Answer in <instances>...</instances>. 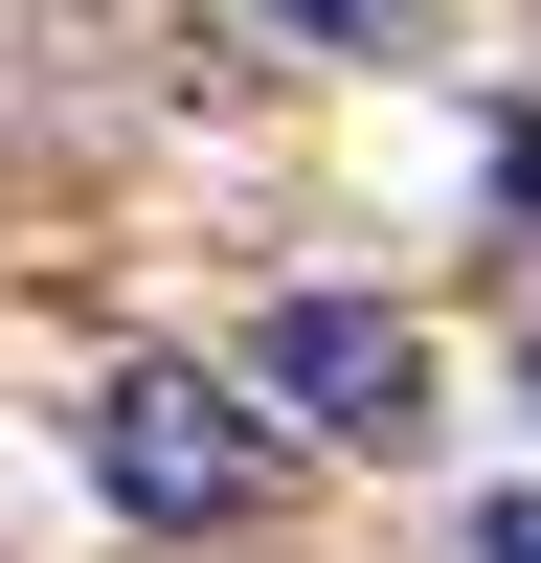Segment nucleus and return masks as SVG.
Masks as SVG:
<instances>
[{
  "mask_svg": "<svg viewBox=\"0 0 541 563\" xmlns=\"http://www.w3.org/2000/svg\"><path fill=\"white\" fill-rule=\"evenodd\" d=\"M68 451H90V496H113V519H158V541H225L270 474H294V429H249V384H225V361H113Z\"/></svg>",
  "mask_w": 541,
  "mask_h": 563,
  "instance_id": "1",
  "label": "nucleus"
},
{
  "mask_svg": "<svg viewBox=\"0 0 541 563\" xmlns=\"http://www.w3.org/2000/svg\"><path fill=\"white\" fill-rule=\"evenodd\" d=\"M474 563H541V496H474Z\"/></svg>",
  "mask_w": 541,
  "mask_h": 563,
  "instance_id": "4",
  "label": "nucleus"
},
{
  "mask_svg": "<svg viewBox=\"0 0 541 563\" xmlns=\"http://www.w3.org/2000/svg\"><path fill=\"white\" fill-rule=\"evenodd\" d=\"M496 203H519V225H541V113H519V135H496Z\"/></svg>",
  "mask_w": 541,
  "mask_h": 563,
  "instance_id": "5",
  "label": "nucleus"
},
{
  "mask_svg": "<svg viewBox=\"0 0 541 563\" xmlns=\"http://www.w3.org/2000/svg\"><path fill=\"white\" fill-rule=\"evenodd\" d=\"M249 406H294V429H339V451H406L429 429V339H406L384 294H294L249 339Z\"/></svg>",
  "mask_w": 541,
  "mask_h": 563,
  "instance_id": "2",
  "label": "nucleus"
},
{
  "mask_svg": "<svg viewBox=\"0 0 541 563\" xmlns=\"http://www.w3.org/2000/svg\"><path fill=\"white\" fill-rule=\"evenodd\" d=\"M406 0H270V45H384Z\"/></svg>",
  "mask_w": 541,
  "mask_h": 563,
  "instance_id": "3",
  "label": "nucleus"
}]
</instances>
